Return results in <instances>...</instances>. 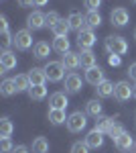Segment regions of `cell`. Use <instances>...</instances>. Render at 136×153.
<instances>
[{"label":"cell","instance_id":"6da1fadb","mask_svg":"<svg viewBox=\"0 0 136 153\" xmlns=\"http://www.w3.org/2000/svg\"><path fill=\"white\" fill-rule=\"evenodd\" d=\"M106 51L110 53V55H124L126 51H128V43H126L124 37L120 35H112L106 39Z\"/></svg>","mask_w":136,"mask_h":153},{"label":"cell","instance_id":"7a4b0ae2","mask_svg":"<svg viewBox=\"0 0 136 153\" xmlns=\"http://www.w3.org/2000/svg\"><path fill=\"white\" fill-rule=\"evenodd\" d=\"M87 127V114L81 112V110H75L67 117V129L71 133H81V131Z\"/></svg>","mask_w":136,"mask_h":153},{"label":"cell","instance_id":"3957f363","mask_svg":"<svg viewBox=\"0 0 136 153\" xmlns=\"http://www.w3.org/2000/svg\"><path fill=\"white\" fill-rule=\"evenodd\" d=\"M45 74L49 82H61L65 78V65L61 61H49L45 65Z\"/></svg>","mask_w":136,"mask_h":153},{"label":"cell","instance_id":"277c9868","mask_svg":"<svg viewBox=\"0 0 136 153\" xmlns=\"http://www.w3.org/2000/svg\"><path fill=\"white\" fill-rule=\"evenodd\" d=\"M96 45V33L91 31V29H81L79 33H77V47L81 51H90L91 47Z\"/></svg>","mask_w":136,"mask_h":153},{"label":"cell","instance_id":"5b68a950","mask_svg":"<svg viewBox=\"0 0 136 153\" xmlns=\"http://www.w3.org/2000/svg\"><path fill=\"white\" fill-rule=\"evenodd\" d=\"M134 96V86H130L128 82H118L116 84V88H114V98L118 100V102H126V100H130Z\"/></svg>","mask_w":136,"mask_h":153},{"label":"cell","instance_id":"8992f818","mask_svg":"<svg viewBox=\"0 0 136 153\" xmlns=\"http://www.w3.org/2000/svg\"><path fill=\"white\" fill-rule=\"evenodd\" d=\"M14 47L21 49V51H26V49L35 47V45H33V35H31L29 29L16 31V35H14Z\"/></svg>","mask_w":136,"mask_h":153},{"label":"cell","instance_id":"52a82bcc","mask_svg":"<svg viewBox=\"0 0 136 153\" xmlns=\"http://www.w3.org/2000/svg\"><path fill=\"white\" fill-rule=\"evenodd\" d=\"M81 88H83L81 76L75 74V71H69L65 76V92L67 94H77V92H81Z\"/></svg>","mask_w":136,"mask_h":153},{"label":"cell","instance_id":"ba28073f","mask_svg":"<svg viewBox=\"0 0 136 153\" xmlns=\"http://www.w3.org/2000/svg\"><path fill=\"white\" fill-rule=\"evenodd\" d=\"M16 68V53L10 51V49H4L2 51V55H0V74H6V71H10Z\"/></svg>","mask_w":136,"mask_h":153},{"label":"cell","instance_id":"9c48e42d","mask_svg":"<svg viewBox=\"0 0 136 153\" xmlns=\"http://www.w3.org/2000/svg\"><path fill=\"white\" fill-rule=\"evenodd\" d=\"M26 27H29V31H31V29H33V31H39V29L47 27V23H45V14H43L41 10L31 12V14L26 16Z\"/></svg>","mask_w":136,"mask_h":153},{"label":"cell","instance_id":"30bf717a","mask_svg":"<svg viewBox=\"0 0 136 153\" xmlns=\"http://www.w3.org/2000/svg\"><path fill=\"white\" fill-rule=\"evenodd\" d=\"M110 21H112L114 27H126L128 25V21H130V14H128V10L126 8H114L112 14H110Z\"/></svg>","mask_w":136,"mask_h":153},{"label":"cell","instance_id":"8fae6325","mask_svg":"<svg viewBox=\"0 0 136 153\" xmlns=\"http://www.w3.org/2000/svg\"><path fill=\"white\" fill-rule=\"evenodd\" d=\"M106 78H104V71L102 68H98V65H93L90 70H85V82L91 84V86H100Z\"/></svg>","mask_w":136,"mask_h":153},{"label":"cell","instance_id":"7c38bea8","mask_svg":"<svg viewBox=\"0 0 136 153\" xmlns=\"http://www.w3.org/2000/svg\"><path fill=\"white\" fill-rule=\"evenodd\" d=\"M61 63L65 65V70L73 71L77 70V68H81V59H79V53H73V51H67L63 57H61Z\"/></svg>","mask_w":136,"mask_h":153},{"label":"cell","instance_id":"4fadbf2b","mask_svg":"<svg viewBox=\"0 0 136 153\" xmlns=\"http://www.w3.org/2000/svg\"><path fill=\"white\" fill-rule=\"evenodd\" d=\"M83 141H85V145H87L90 149H100V147L104 145V133L93 129V131H90V133L85 135Z\"/></svg>","mask_w":136,"mask_h":153},{"label":"cell","instance_id":"5bb4252c","mask_svg":"<svg viewBox=\"0 0 136 153\" xmlns=\"http://www.w3.org/2000/svg\"><path fill=\"white\" fill-rule=\"evenodd\" d=\"M67 104H69V100H67V94L65 92H55V94H51V98H49V108L65 110Z\"/></svg>","mask_w":136,"mask_h":153},{"label":"cell","instance_id":"9a60e30c","mask_svg":"<svg viewBox=\"0 0 136 153\" xmlns=\"http://www.w3.org/2000/svg\"><path fill=\"white\" fill-rule=\"evenodd\" d=\"M26 76H29V80H31V86H45V82H47L45 68H33Z\"/></svg>","mask_w":136,"mask_h":153},{"label":"cell","instance_id":"2e32d148","mask_svg":"<svg viewBox=\"0 0 136 153\" xmlns=\"http://www.w3.org/2000/svg\"><path fill=\"white\" fill-rule=\"evenodd\" d=\"M67 23L71 27V31H77L79 33L81 29H85V16L81 14V12H71L67 16Z\"/></svg>","mask_w":136,"mask_h":153},{"label":"cell","instance_id":"e0dca14e","mask_svg":"<svg viewBox=\"0 0 136 153\" xmlns=\"http://www.w3.org/2000/svg\"><path fill=\"white\" fill-rule=\"evenodd\" d=\"M114 88H116V84H112L110 80H104L100 86H96V94L98 98H110L114 96Z\"/></svg>","mask_w":136,"mask_h":153},{"label":"cell","instance_id":"ac0fdd59","mask_svg":"<svg viewBox=\"0 0 136 153\" xmlns=\"http://www.w3.org/2000/svg\"><path fill=\"white\" fill-rule=\"evenodd\" d=\"M114 145H116L120 151H130V149L134 147V141H132L130 133H126V131H124V133H122V135H120V137L114 141Z\"/></svg>","mask_w":136,"mask_h":153},{"label":"cell","instance_id":"d6986e66","mask_svg":"<svg viewBox=\"0 0 136 153\" xmlns=\"http://www.w3.org/2000/svg\"><path fill=\"white\" fill-rule=\"evenodd\" d=\"M47 118H49L51 125H63V123H67V114H65V110H57V108H49Z\"/></svg>","mask_w":136,"mask_h":153},{"label":"cell","instance_id":"ffe728a7","mask_svg":"<svg viewBox=\"0 0 136 153\" xmlns=\"http://www.w3.org/2000/svg\"><path fill=\"white\" fill-rule=\"evenodd\" d=\"M51 47H53V51H57V53H61V55H65V53H67V51H71V45H69V39L67 37H55V39H53V45H51Z\"/></svg>","mask_w":136,"mask_h":153},{"label":"cell","instance_id":"44dd1931","mask_svg":"<svg viewBox=\"0 0 136 153\" xmlns=\"http://www.w3.org/2000/svg\"><path fill=\"white\" fill-rule=\"evenodd\" d=\"M85 114H90V117H93V118L102 117V102H100L98 98H91L90 102L85 104Z\"/></svg>","mask_w":136,"mask_h":153},{"label":"cell","instance_id":"7402d4cb","mask_svg":"<svg viewBox=\"0 0 136 153\" xmlns=\"http://www.w3.org/2000/svg\"><path fill=\"white\" fill-rule=\"evenodd\" d=\"M51 49L53 47H49V43H45V41H39V43H35V47H33V55L37 59H45L49 53H51Z\"/></svg>","mask_w":136,"mask_h":153},{"label":"cell","instance_id":"603a6c76","mask_svg":"<svg viewBox=\"0 0 136 153\" xmlns=\"http://www.w3.org/2000/svg\"><path fill=\"white\" fill-rule=\"evenodd\" d=\"M100 25H102V16H100L98 10H91V12L85 14V27H87V29L93 31V29H98Z\"/></svg>","mask_w":136,"mask_h":153},{"label":"cell","instance_id":"cb8c5ba5","mask_svg":"<svg viewBox=\"0 0 136 153\" xmlns=\"http://www.w3.org/2000/svg\"><path fill=\"white\" fill-rule=\"evenodd\" d=\"M79 59H81V68H85V70H90L96 65V53L93 51H81L79 53Z\"/></svg>","mask_w":136,"mask_h":153},{"label":"cell","instance_id":"d4e9b609","mask_svg":"<svg viewBox=\"0 0 136 153\" xmlns=\"http://www.w3.org/2000/svg\"><path fill=\"white\" fill-rule=\"evenodd\" d=\"M12 80H14V86H16L18 92H29V88H31V80H29L26 74H21V76L12 78Z\"/></svg>","mask_w":136,"mask_h":153},{"label":"cell","instance_id":"484cf974","mask_svg":"<svg viewBox=\"0 0 136 153\" xmlns=\"http://www.w3.org/2000/svg\"><path fill=\"white\" fill-rule=\"evenodd\" d=\"M112 123H114V120L110 117H104V114H102V117L96 118V127H93V129L100 131V133H108V131H110V127H112Z\"/></svg>","mask_w":136,"mask_h":153},{"label":"cell","instance_id":"4316f807","mask_svg":"<svg viewBox=\"0 0 136 153\" xmlns=\"http://www.w3.org/2000/svg\"><path fill=\"white\" fill-rule=\"evenodd\" d=\"M51 31H53V35H55V37H67V33L71 31V27H69L67 21H63V19H61V21H59Z\"/></svg>","mask_w":136,"mask_h":153},{"label":"cell","instance_id":"83f0119b","mask_svg":"<svg viewBox=\"0 0 136 153\" xmlns=\"http://www.w3.org/2000/svg\"><path fill=\"white\" fill-rule=\"evenodd\" d=\"M18 90H16V86H14V80H2L0 84V94L2 96H12L16 94Z\"/></svg>","mask_w":136,"mask_h":153},{"label":"cell","instance_id":"f1b7e54d","mask_svg":"<svg viewBox=\"0 0 136 153\" xmlns=\"http://www.w3.org/2000/svg\"><path fill=\"white\" fill-rule=\"evenodd\" d=\"M45 96H47L45 86H31V88H29V98H31V100H43Z\"/></svg>","mask_w":136,"mask_h":153},{"label":"cell","instance_id":"f546056e","mask_svg":"<svg viewBox=\"0 0 136 153\" xmlns=\"http://www.w3.org/2000/svg\"><path fill=\"white\" fill-rule=\"evenodd\" d=\"M33 153H49V141L45 137H37L33 141Z\"/></svg>","mask_w":136,"mask_h":153},{"label":"cell","instance_id":"4dcf8cb0","mask_svg":"<svg viewBox=\"0 0 136 153\" xmlns=\"http://www.w3.org/2000/svg\"><path fill=\"white\" fill-rule=\"evenodd\" d=\"M12 131H14V125L10 123L8 117H4L2 120H0V137H10Z\"/></svg>","mask_w":136,"mask_h":153},{"label":"cell","instance_id":"1f68e13d","mask_svg":"<svg viewBox=\"0 0 136 153\" xmlns=\"http://www.w3.org/2000/svg\"><path fill=\"white\" fill-rule=\"evenodd\" d=\"M59 21H61V16H59V12H55V10H51V12H47V14H45V23H47L49 29H53Z\"/></svg>","mask_w":136,"mask_h":153},{"label":"cell","instance_id":"d6a6232c","mask_svg":"<svg viewBox=\"0 0 136 153\" xmlns=\"http://www.w3.org/2000/svg\"><path fill=\"white\" fill-rule=\"evenodd\" d=\"M122 133H124V127H122L120 123H112V127H110V131H108V135L112 137V141H116Z\"/></svg>","mask_w":136,"mask_h":153},{"label":"cell","instance_id":"836d02e7","mask_svg":"<svg viewBox=\"0 0 136 153\" xmlns=\"http://www.w3.org/2000/svg\"><path fill=\"white\" fill-rule=\"evenodd\" d=\"M14 151V145H12L10 137H2L0 139V153H12Z\"/></svg>","mask_w":136,"mask_h":153},{"label":"cell","instance_id":"e575fe53","mask_svg":"<svg viewBox=\"0 0 136 153\" xmlns=\"http://www.w3.org/2000/svg\"><path fill=\"white\" fill-rule=\"evenodd\" d=\"M0 43H2L4 49H10V45H14V35H10V31L2 33V35H0Z\"/></svg>","mask_w":136,"mask_h":153},{"label":"cell","instance_id":"d590c367","mask_svg":"<svg viewBox=\"0 0 136 153\" xmlns=\"http://www.w3.org/2000/svg\"><path fill=\"white\" fill-rule=\"evenodd\" d=\"M69 153H90V147L85 145V141H75L73 145H71V149H69Z\"/></svg>","mask_w":136,"mask_h":153},{"label":"cell","instance_id":"8d00e7d4","mask_svg":"<svg viewBox=\"0 0 136 153\" xmlns=\"http://www.w3.org/2000/svg\"><path fill=\"white\" fill-rule=\"evenodd\" d=\"M83 6L87 8V12H91V10H98V8L102 6V0H83Z\"/></svg>","mask_w":136,"mask_h":153},{"label":"cell","instance_id":"74e56055","mask_svg":"<svg viewBox=\"0 0 136 153\" xmlns=\"http://www.w3.org/2000/svg\"><path fill=\"white\" fill-rule=\"evenodd\" d=\"M108 63H110L112 68H118V65L122 63V57H120V55H110V57H108Z\"/></svg>","mask_w":136,"mask_h":153},{"label":"cell","instance_id":"f35d334b","mask_svg":"<svg viewBox=\"0 0 136 153\" xmlns=\"http://www.w3.org/2000/svg\"><path fill=\"white\" fill-rule=\"evenodd\" d=\"M128 76H130V80H134V82H136V61L128 65Z\"/></svg>","mask_w":136,"mask_h":153},{"label":"cell","instance_id":"ab89813d","mask_svg":"<svg viewBox=\"0 0 136 153\" xmlns=\"http://www.w3.org/2000/svg\"><path fill=\"white\" fill-rule=\"evenodd\" d=\"M0 29H2V33L8 31V21H6V16H0Z\"/></svg>","mask_w":136,"mask_h":153},{"label":"cell","instance_id":"60d3db41","mask_svg":"<svg viewBox=\"0 0 136 153\" xmlns=\"http://www.w3.org/2000/svg\"><path fill=\"white\" fill-rule=\"evenodd\" d=\"M12 153H31V151H29V147H26V145H16Z\"/></svg>","mask_w":136,"mask_h":153},{"label":"cell","instance_id":"b9f144b4","mask_svg":"<svg viewBox=\"0 0 136 153\" xmlns=\"http://www.w3.org/2000/svg\"><path fill=\"white\" fill-rule=\"evenodd\" d=\"M18 4H21V6H33L35 0H18Z\"/></svg>","mask_w":136,"mask_h":153},{"label":"cell","instance_id":"7bdbcfd3","mask_svg":"<svg viewBox=\"0 0 136 153\" xmlns=\"http://www.w3.org/2000/svg\"><path fill=\"white\" fill-rule=\"evenodd\" d=\"M49 0H35V6H45Z\"/></svg>","mask_w":136,"mask_h":153},{"label":"cell","instance_id":"ee69618b","mask_svg":"<svg viewBox=\"0 0 136 153\" xmlns=\"http://www.w3.org/2000/svg\"><path fill=\"white\" fill-rule=\"evenodd\" d=\"M134 98H136V86H134Z\"/></svg>","mask_w":136,"mask_h":153},{"label":"cell","instance_id":"f6af8a7d","mask_svg":"<svg viewBox=\"0 0 136 153\" xmlns=\"http://www.w3.org/2000/svg\"><path fill=\"white\" fill-rule=\"evenodd\" d=\"M132 2H134V4H136V0H132Z\"/></svg>","mask_w":136,"mask_h":153},{"label":"cell","instance_id":"bcb514c9","mask_svg":"<svg viewBox=\"0 0 136 153\" xmlns=\"http://www.w3.org/2000/svg\"><path fill=\"white\" fill-rule=\"evenodd\" d=\"M134 39H136V33H134Z\"/></svg>","mask_w":136,"mask_h":153}]
</instances>
